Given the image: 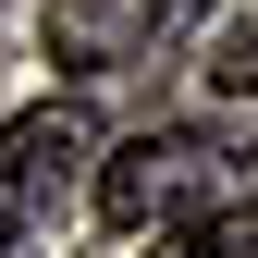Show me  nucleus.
I'll use <instances>...</instances> for the list:
<instances>
[{
    "label": "nucleus",
    "mask_w": 258,
    "mask_h": 258,
    "mask_svg": "<svg viewBox=\"0 0 258 258\" xmlns=\"http://www.w3.org/2000/svg\"><path fill=\"white\" fill-rule=\"evenodd\" d=\"M221 184H234V148L197 136V123H160V136H136V148L99 160V221L111 234H184Z\"/></svg>",
    "instance_id": "1"
},
{
    "label": "nucleus",
    "mask_w": 258,
    "mask_h": 258,
    "mask_svg": "<svg viewBox=\"0 0 258 258\" xmlns=\"http://www.w3.org/2000/svg\"><path fill=\"white\" fill-rule=\"evenodd\" d=\"M197 0H61L49 13V61H74V74H123V61L160 49V25H184Z\"/></svg>",
    "instance_id": "2"
},
{
    "label": "nucleus",
    "mask_w": 258,
    "mask_h": 258,
    "mask_svg": "<svg viewBox=\"0 0 258 258\" xmlns=\"http://www.w3.org/2000/svg\"><path fill=\"white\" fill-rule=\"evenodd\" d=\"M86 160H99V123H86L74 99H37L25 123H0V184H13V209H49Z\"/></svg>",
    "instance_id": "3"
},
{
    "label": "nucleus",
    "mask_w": 258,
    "mask_h": 258,
    "mask_svg": "<svg viewBox=\"0 0 258 258\" xmlns=\"http://www.w3.org/2000/svg\"><path fill=\"white\" fill-rule=\"evenodd\" d=\"M160 258H258V209H234V221H184V234H160Z\"/></svg>",
    "instance_id": "4"
},
{
    "label": "nucleus",
    "mask_w": 258,
    "mask_h": 258,
    "mask_svg": "<svg viewBox=\"0 0 258 258\" xmlns=\"http://www.w3.org/2000/svg\"><path fill=\"white\" fill-rule=\"evenodd\" d=\"M209 74H221V86H234V99H258V37H234V49H221V61H209Z\"/></svg>",
    "instance_id": "5"
},
{
    "label": "nucleus",
    "mask_w": 258,
    "mask_h": 258,
    "mask_svg": "<svg viewBox=\"0 0 258 258\" xmlns=\"http://www.w3.org/2000/svg\"><path fill=\"white\" fill-rule=\"evenodd\" d=\"M13 234H25V209H13V184H0V246H13Z\"/></svg>",
    "instance_id": "6"
}]
</instances>
